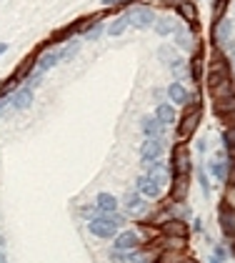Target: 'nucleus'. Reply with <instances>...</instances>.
Returning <instances> with one entry per match:
<instances>
[{"mask_svg":"<svg viewBox=\"0 0 235 263\" xmlns=\"http://www.w3.org/2000/svg\"><path fill=\"white\" fill-rule=\"evenodd\" d=\"M175 43H178V48H183V50H193L195 38H193V33H188V28L178 25L175 28Z\"/></svg>","mask_w":235,"mask_h":263,"instance_id":"obj_22","label":"nucleus"},{"mask_svg":"<svg viewBox=\"0 0 235 263\" xmlns=\"http://www.w3.org/2000/svg\"><path fill=\"white\" fill-rule=\"evenodd\" d=\"M208 263H220V261H218V258H215V256H213V258H210V261H208Z\"/></svg>","mask_w":235,"mask_h":263,"instance_id":"obj_43","label":"nucleus"},{"mask_svg":"<svg viewBox=\"0 0 235 263\" xmlns=\"http://www.w3.org/2000/svg\"><path fill=\"white\" fill-rule=\"evenodd\" d=\"M200 118H203V103H200V93L195 96H188L185 100V113L178 123V141H188L190 136L198 130L200 125Z\"/></svg>","mask_w":235,"mask_h":263,"instance_id":"obj_1","label":"nucleus"},{"mask_svg":"<svg viewBox=\"0 0 235 263\" xmlns=\"http://www.w3.org/2000/svg\"><path fill=\"white\" fill-rule=\"evenodd\" d=\"M5 50H8V43H0V55H3Z\"/></svg>","mask_w":235,"mask_h":263,"instance_id":"obj_41","label":"nucleus"},{"mask_svg":"<svg viewBox=\"0 0 235 263\" xmlns=\"http://www.w3.org/2000/svg\"><path fill=\"white\" fill-rule=\"evenodd\" d=\"M78 50H80V43L78 40H70V43H65L58 53H60V63H68V60H73L75 55H78Z\"/></svg>","mask_w":235,"mask_h":263,"instance_id":"obj_26","label":"nucleus"},{"mask_svg":"<svg viewBox=\"0 0 235 263\" xmlns=\"http://www.w3.org/2000/svg\"><path fill=\"white\" fill-rule=\"evenodd\" d=\"M155 118H158V123H160L163 128L173 125V123L178 120V113H175L173 103H158V108H155Z\"/></svg>","mask_w":235,"mask_h":263,"instance_id":"obj_15","label":"nucleus"},{"mask_svg":"<svg viewBox=\"0 0 235 263\" xmlns=\"http://www.w3.org/2000/svg\"><path fill=\"white\" fill-rule=\"evenodd\" d=\"M208 168H210V173L215 175L218 181H225V175H228V163H223V161L218 158V161H210Z\"/></svg>","mask_w":235,"mask_h":263,"instance_id":"obj_27","label":"nucleus"},{"mask_svg":"<svg viewBox=\"0 0 235 263\" xmlns=\"http://www.w3.org/2000/svg\"><path fill=\"white\" fill-rule=\"evenodd\" d=\"M228 40H230V20L220 18V20H215V25H213V43H215V46H223Z\"/></svg>","mask_w":235,"mask_h":263,"instance_id":"obj_18","label":"nucleus"},{"mask_svg":"<svg viewBox=\"0 0 235 263\" xmlns=\"http://www.w3.org/2000/svg\"><path fill=\"white\" fill-rule=\"evenodd\" d=\"M188 186H190V175L173 173V181H170V198H173V203L188 201Z\"/></svg>","mask_w":235,"mask_h":263,"instance_id":"obj_6","label":"nucleus"},{"mask_svg":"<svg viewBox=\"0 0 235 263\" xmlns=\"http://www.w3.org/2000/svg\"><path fill=\"white\" fill-rule=\"evenodd\" d=\"M120 226H123V218L118 213H98L95 218H90V221H88V231L93 236L103 238V240L115 238Z\"/></svg>","mask_w":235,"mask_h":263,"instance_id":"obj_2","label":"nucleus"},{"mask_svg":"<svg viewBox=\"0 0 235 263\" xmlns=\"http://www.w3.org/2000/svg\"><path fill=\"white\" fill-rule=\"evenodd\" d=\"M0 263H8V258H5V253L0 251Z\"/></svg>","mask_w":235,"mask_h":263,"instance_id":"obj_42","label":"nucleus"},{"mask_svg":"<svg viewBox=\"0 0 235 263\" xmlns=\"http://www.w3.org/2000/svg\"><path fill=\"white\" fill-rule=\"evenodd\" d=\"M80 215L90 221V218H95V215H98V206H80Z\"/></svg>","mask_w":235,"mask_h":263,"instance_id":"obj_33","label":"nucleus"},{"mask_svg":"<svg viewBox=\"0 0 235 263\" xmlns=\"http://www.w3.org/2000/svg\"><path fill=\"white\" fill-rule=\"evenodd\" d=\"M3 243H5V240H3V236H0V248H3Z\"/></svg>","mask_w":235,"mask_h":263,"instance_id":"obj_44","label":"nucleus"},{"mask_svg":"<svg viewBox=\"0 0 235 263\" xmlns=\"http://www.w3.org/2000/svg\"><path fill=\"white\" fill-rule=\"evenodd\" d=\"M125 18H128V25H133V28H140V30H145V28H150L153 23H155V13L150 10V8H130L125 13Z\"/></svg>","mask_w":235,"mask_h":263,"instance_id":"obj_4","label":"nucleus"},{"mask_svg":"<svg viewBox=\"0 0 235 263\" xmlns=\"http://www.w3.org/2000/svg\"><path fill=\"white\" fill-rule=\"evenodd\" d=\"M140 243H143V240H140V233H138V231H123V233H118V236H115L113 248L130 253V251H138V246H140Z\"/></svg>","mask_w":235,"mask_h":263,"instance_id":"obj_7","label":"nucleus"},{"mask_svg":"<svg viewBox=\"0 0 235 263\" xmlns=\"http://www.w3.org/2000/svg\"><path fill=\"white\" fill-rule=\"evenodd\" d=\"M120 3H128V0H103V5H108V8H113V5H120Z\"/></svg>","mask_w":235,"mask_h":263,"instance_id":"obj_39","label":"nucleus"},{"mask_svg":"<svg viewBox=\"0 0 235 263\" xmlns=\"http://www.w3.org/2000/svg\"><path fill=\"white\" fill-rule=\"evenodd\" d=\"M125 28H128V18H125V15H120V18H115L113 23L108 25V35H110V38H118Z\"/></svg>","mask_w":235,"mask_h":263,"instance_id":"obj_30","label":"nucleus"},{"mask_svg":"<svg viewBox=\"0 0 235 263\" xmlns=\"http://www.w3.org/2000/svg\"><path fill=\"white\" fill-rule=\"evenodd\" d=\"M163 150H165L163 138H145V143L140 145V158L143 161H155V158L163 156Z\"/></svg>","mask_w":235,"mask_h":263,"instance_id":"obj_9","label":"nucleus"},{"mask_svg":"<svg viewBox=\"0 0 235 263\" xmlns=\"http://www.w3.org/2000/svg\"><path fill=\"white\" fill-rule=\"evenodd\" d=\"M168 98H170V103H173V105H185V100H188V88L183 85V83H170L168 85Z\"/></svg>","mask_w":235,"mask_h":263,"instance_id":"obj_19","label":"nucleus"},{"mask_svg":"<svg viewBox=\"0 0 235 263\" xmlns=\"http://www.w3.org/2000/svg\"><path fill=\"white\" fill-rule=\"evenodd\" d=\"M135 191L143 195V198H158L163 188H160V186L150 178V175H145V173H143L140 178H138V183H135Z\"/></svg>","mask_w":235,"mask_h":263,"instance_id":"obj_12","label":"nucleus"},{"mask_svg":"<svg viewBox=\"0 0 235 263\" xmlns=\"http://www.w3.org/2000/svg\"><path fill=\"white\" fill-rule=\"evenodd\" d=\"M140 263H145V261H140Z\"/></svg>","mask_w":235,"mask_h":263,"instance_id":"obj_45","label":"nucleus"},{"mask_svg":"<svg viewBox=\"0 0 235 263\" xmlns=\"http://www.w3.org/2000/svg\"><path fill=\"white\" fill-rule=\"evenodd\" d=\"M140 130H143L145 138H163V130H165V128L158 123L155 116H145V118L140 120Z\"/></svg>","mask_w":235,"mask_h":263,"instance_id":"obj_17","label":"nucleus"},{"mask_svg":"<svg viewBox=\"0 0 235 263\" xmlns=\"http://www.w3.org/2000/svg\"><path fill=\"white\" fill-rule=\"evenodd\" d=\"M175 8H178V13L188 20L190 25L198 28V10H195V3H190V0H183V3H178Z\"/></svg>","mask_w":235,"mask_h":263,"instance_id":"obj_20","label":"nucleus"},{"mask_svg":"<svg viewBox=\"0 0 235 263\" xmlns=\"http://www.w3.org/2000/svg\"><path fill=\"white\" fill-rule=\"evenodd\" d=\"M190 78L195 83H203V50H195V55L190 58Z\"/></svg>","mask_w":235,"mask_h":263,"instance_id":"obj_23","label":"nucleus"},{"mask_svg":"<svg viewBox=\"0 0 235 263\" xmlns=\"http://www.w3.org/2000/svg\"><path fill=\"white\" fill-rule=\"evenodd\" d=\"M230 73V60L223 50H213L210 60H208V75H228Z\"/></svg>","mask_w":235,"mask_h":263,"instance_id":"obj_8","label":"nucleus"},{"mask_svg":"<svg viewBox=\"0 0 235 263\" xmlns=\"http://www.w3.org/2000/svg\"><path fill=\"white\" fill-rule=\"evenodd\" d=\"M158 55H160L163 60H170L168 65H173V63L178 60V58H175V53H173V50H168V48H160V53H158Z\"/></svg>","mask_w":235,"mask_h":263,"instance_id":"obj_36","label":"nucleus"},{"mask_svg":"<svg viewBox=\"0 0 235 263\" xmlns=\"http://www.w3.org/2000/svg\"><path fill=\"white\" fill-rule=\"evenodd\" d=\"M153 28H155V33L160 35V38H168V35H173L175 33V23L170 18H155V23H153Z\"/></svg>","mask_w":235,"mask_h":263,"instance_id":"obj_24","label":"nucleus"},{"mask_svg":"<svg viewBox=\"0 0 235 263\" xmlns=\"http://www.w3.org/2000/svg\"><path fill=\"white\" fill-rule=\"evenodd\" d=\"M170 168H173V173H178V175H190V170H193V163H190V153H188V145H185V143L175 145L173 161H170Z\"/></svg>","mask_w":235,"mask_h":263,"instance_id":"obj_5","label":"nucleus"},{"mask_svg":"<svg viewBox=\"0 0 235 263\" xmlns=\"http://www.w3.org/2000/svg\"><path fill=\"white\" fill-rule=\"evenodd\" d=\"M98 213H118V198L110 193H98Z\"/></svg>","mask_w":235,"mask_h":263,"instance_id":"obj_21","label":"nucleus"},{"mask_svg":"<svg viewBox=\"0 0 235 263\" xmlns=\"http://www.w3.org/2000/svg\"><path fill=\"white\" fill-rule=\"evenodd\" d=\"M33 71H35V58H25L23 63L18 65V71H15L13 75H18L20 80H23V78H28V75H30Z\"/></svg>","mask_w":235,"mask_h":263,"instance_id":"obj_28","label":"nucleus"},{"mask_svg":"<svg viewBox=\"0 0 235 263\" xmlns=\"http://www.w3.org/2000/svg\"><path fill=\"white\" fill-rule=\"evenodd\" d=\"M143 170H145V175H150L160 188L170 186V181H173V168H170V163H160L158 158L155 161H143Z\"/></svg>","mask_w":235,"mask_h":263,"instance_id":"obj_3","label":"nucleus"},{"mask_svg":"<svg viewBox=\"0 0 235 263\" xmlns=\"http://www.w3.org/2000/svg\"><path fill=\"white\" fill-rule=\"evenodd\" d=\"M215 258H218V261H225V258H228V248H220V246H218V248H215Z\"/></svg>","mask_w":235,"mask_h":263,"instance_id":"obj_38","label":"nucleus"},{"mask_svg":"<svg viewBox=\"0 0 235 263\" xmlns=\"http://www.w3.org/2000/svg\"><path fill=\"white\" fill-rule=\"evenodd\" d=\"M35 63H38V71L45 73V71L55 68V65L60 63V53L55 48H45V50H40V55L35 58Z\"/></svg>","mask_w":235,"mask_h":263,"instance_id":"obj_14","label":"nucleus"},{"mask_svg":"<svg viewBox=\"0 0 235 263\" xmlns=\"http://www.w3.org/2000/svg\"><path fill=\"white\" fill-rule=\"evenodd\" d=\"M210 96H213V100H225V98L235 96V78L230 75V78L220 80L215 88H210Z\"/></svg>","mask_w":235,"mask_h":263,"instance_id":"obj_16","label":"nucleus"},{"mask_svg":"<svg viewBox=\"0 0 235 263\" xmlns=\"http://www.w3.org/2000/svg\"><path fill=\"white\" fill-rule=\"evenodd\" d=\"M225 5H228V0H215V5H213V15H215V20H220V18H223Z\"/></svg>","mask_w":235,"mask_h":263,"instance_id":"obj_35","label":"nucleus"},{"mask_svg":"<svg viewBox=\"0 0 235 263\" xmlns=\"http://www.w3.org/2000/svg\"><path fill=\"white\" fill-rule=\"evenodd\" d=\"M235 113V96L225 98V100H215V116L220 118H230Z\"/></svg>","mask_w":235,"mask_h":263,"instance_id":"obj_25","label":"nucleus"},{"mask_svg":"<svg viewBox=\"0 0 235 263\" xmlns=\"http://www.w3.org/2000/svg\"><path fill=\"white\" fill-rule=\"evenodd\" d=\"M220 228H223V236L230 238V243L235 240V211L228 206V201L220 206Z\"/></svg>","mask_w":235,"mask_h":263,"instance_id":"obj_11","label":"nucleus"},{"mask_svg":"<svg viewBox=\"0 0 235 263\" xmlns=\"http://www.w3.org/2000/svg\"><path fill=\"white\" fill-rule=\"evenodd\" d=\"M185 256H183V251H173V248H168V251H163L160 256H158V263H180Z\"/></svg>","mask_w":235,"mask_h":263,"instance_id":"obj_31","label":"nucleus"},{"mask_svg":"<svg viewBox=\"0 0 235 263\" xmlns=\"http://www.w3.org/2000/svg\"><path fill=\"white\" fill-rule=\"evenodd\" d=\"M223 145H225V148L235 145V125H228V128L223 130Z\"/></svg>","mask_w":235,"mask_h":263,"instance_id":"obj_32","label":"nucleus"},{"mask_svg":"<svg viewBox=\"0 0 235 263\" xmlns=\"http://www.w3.org/2000/svg\"><path fill=\"white\" fill-rule=\"evenodd\" d=\"M228 150V161H235V145H230V148H225Z\"/></svg>","mask_w":235,"mask_h":263,"instance_id":"obj_40","label":"nucleus"},{"mask_svg":"<svg viewBox=\"0 0 235 263\" xmlns=\"http://www.w3.org/2000/svg\"><path fill=\"white\" fill-rule=\"evenodd\" d=\"M110 261H113V263H128V253L113 248V251H110Z\"/></svg>","mask_w":235,"mask_h":263,"instance_id":"obj_34","label":"nucleus"},{"mask_svg":"<svg viewBox=\"0 0 235 263\" xmlns=\"http://www.w3.org/2000/svg\"><path fill=\"white\" fill-rule=\"evenodd\" d=\"M15 111H28V108L33 105V88H18V91L13 93V98L8 100Z\"/></svg>","mask_w":235,"mask_h":263,"instance_id":"obj_13","label":"nucleus"},{"mask_svg":"<svg viewBox=\"0 0 235 263\" xmlns=\"http://www.w3.org/2000/svg\"><path fill=\"white\" fill-rule=\"evenodd\" d=\"M160 231L165 236H173V238H188V233H190V228L183 218H168V221L160 223Z\"/></svg>","mask_w":235,"mask_h":263,"instance_id":"obj_10","label":"nucleus"},{"mask_svg":"<svg viewBox=\"0 0 235 263\" xmlns=\"http://www.w3.org/2000/svg\"><path fill=\"white\" fill-rule=\"evenodd\" d=\"M140 201H143V195L138 191H130V193H125V201L123 203H125L128 211H140V206H143Z\"/></svg>","mask_w":235,"mask_h":263,"instance_id":"obj_29","label":"nucleus"},{"mask_svg":"<svg viewBox=\"0 0 235 263\" xmlns=\"http://www.w3.org/2000/svg\"><path fill=\"white\" fill-rule=\"evenodd\" d=\"M198 178H200L203 193H205V195H210V183H208V175H205V170H200V173H198Z\"/></svg>","mask_w":235,"mask_h":263,"instance_id":"obj_37","label":"nucleus"}]
</instances>
